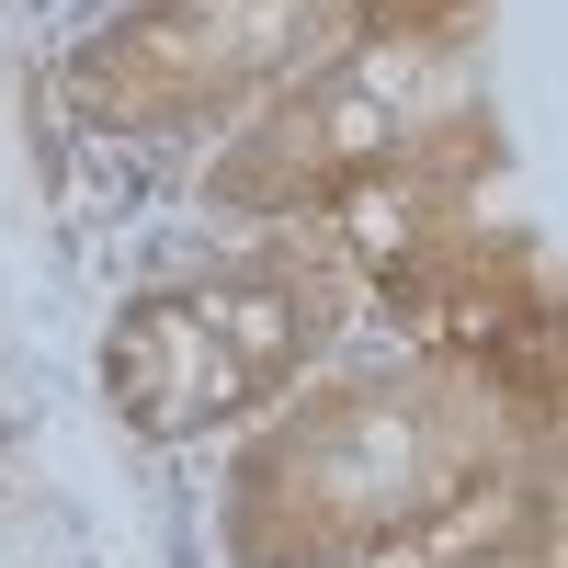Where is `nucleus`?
I'll return each instance as SVG.
<instances>
[{"instance_id": "4", "label": "nucleus", "mask_w": 568, "mask_h": 568, "mask_svg": "<svg viewBox=\"0 0 568 568\" xmlns=\"http://www.w3.org/2000/svg\"><path fill=\"white\" fill-rule=\"evenodd\" d=\"M353 23V0H125L114 23L69 45V125L91 136H216L251 103H273L329 34Z\"/></svg>"}, {"instance_id": "2", "label": "nucleus", "mask_w": 568, "mask_h": 568, "mask_svg": "<svg viewBox=\"0 0 568 568\" xmlns=\"http://www.w3.org/2000/svg\"><path fill=\"white\" fill-rule=\"evenodd\" d=\"M364 284L329 227H251L240 251H194L149 273L103 329V398L149 444L251 433L273 398H296L353 329Z\"/></svg>"}, {"instance_id": "5", "label": "nucleus", "mask_w": 568, "mask_h": 568, "mask_svg": "<svg viewBox=\"0 0 568 568\" xmlns=\"http://www.w3.org/2000/svg\"><path fill=\"white\" fill-rule=\"evenodd\" d=\"M409 568H557V478L546 466H524V478L500 489V511H489V535H466V546H420Z\"/></svg>"}, {"instance_id": "3", "label": "nucleus", "mask_w": 568, "mask_h": 568, "mask_svg": "<svg viewBox=\"0 0 568 568\" xmlns=\"http://www.w3.org/2000/svg\"><path fill=\"white\" fill-rule=\"evenodd\" d=\"M489 0H353V23L318 58L227 125V149L205 160V205L227 227H307L342 194H364L398 149H420L455 103H478Z\"/></svg>"}, {"instance_id": "1", "label": "nucleus", "mask_w": 568, "mask_h": 568, "mask_svg": "<svg viewBox=\"0 0 568 568\" xmlns=\"http://www.w3.org/2000/svg\"><path fill=\"white\" fill-rule=\"evenodd\" d=\"M557 455V398L455 353L307 375L216 478L227 568H398Z\"/></svg>"}]
</instances>
